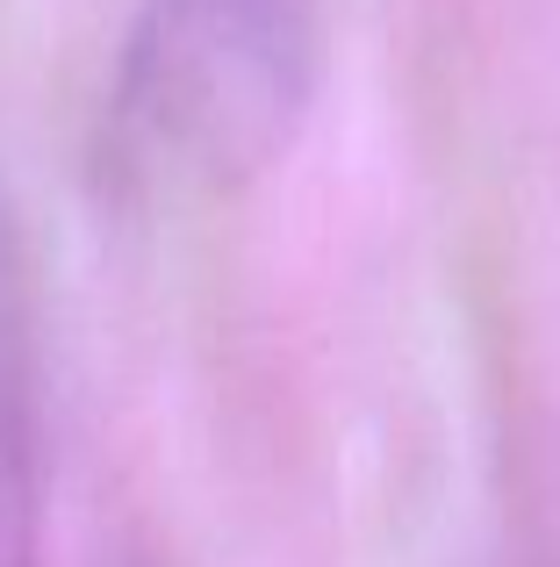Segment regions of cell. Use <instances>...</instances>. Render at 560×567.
I'll return each instance as SVG.
<instances>
[{
	"label": "cell",
	"instance_id": "6da1fadb",
	"mask_svg": "<svg viewBox=\"0 0 560 567\" xmlns=\"http://www.w3.org/2000/svg\"><path fill=\"white\" fill-rule=\"evenodd\" d=\"M309 101V0H152L123 72L144 166L195 187L252 181Z\"/></svg>",
	"mask_w": 560,
	"mask_h": 567
},
{
	"label": "cell",
	"instance_id": "7a4b0ae2",
	"mask_svg": "<svg viewBox=\"0 0 560 567\" xmlns=\"http://www.w3.org/2000/svg\"><path fill=\"white\" fill-rule=\"evenodd\" d=\"M37 539V346H29V274L0 208V567H29Z\"/></svg>",
	"mask_w": 560,
	"mask_h": 567
}]
</instances>
